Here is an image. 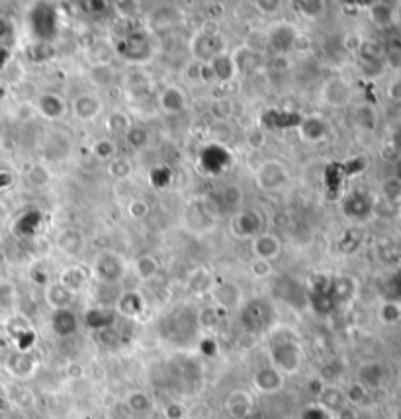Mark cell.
<instances>
[{"label":"cell","mask_w":401,"mask_h":419,"mask_svg":"<svg viewBox=\"0 0 401 419\" xmlns=\"http://www.w3.org/2000/svg\"><path fill=\"white\" fill-rule=\"evenodd\" d=\"M270 361L276 371H280L282 374L298 372L301 364V351L294 337H282V335L274 337V341L270 343Z\"/></svg>","instance_id":"cell-1"},{"label":"cell","mask_w":401,"mask_h":419,"mask_svg":"<svg viewBox=\"0 0 401 419\" xmlns=\"http://www.w3.org/2000/svg\"><path fill=\"white\" fill-rule=\"evenodd\" d=\"M126 261L124 257L114 251H104L96 257L92 272L104 285H118L126 278Z\"/></svg>","instance_id":"cell-2"},{"label":"cell","mask_w":401,"mask_h":419,"mask_svg":"<svg viewBox=\"0 0 401 419\" xmlns=\"http://www.w3.org/2000/svg\"><path fill=\"white\" fill-rule=\"evenodd\" d=\"M255 182L260 190L264 192H276V190L284 189L290 182V173L284 166V163L276 161V159H268L255 173Z\"/></svg>","instance_id":"cell-3"},{"label":"cell","mask_w":401,"mask_h":419,"mask_svg":"<svg viewBox=\"0 0 401 419\" xmlns=\"http://www.w3.org/2000/svg\"><path fill=\"white\" fill-rule=\"evenodd\" d=\"M272 319H274V309H272V304L268 300L257 298V300L245 304L243 322L247 332L259 333L260 329H267L268 325L272 324Z\"/></svg>","instance_id":"cell-4"},{"label":"cell","mask_w":401,"mask_h":419,"mask_svg":"<svg viewBox=\"0 0 401 419\" xmlns=\"http://www.w3.org/2000/svg\"><path fill=\"white\" fill-rule=\"evenodd\" d=\"M190 49H192V55H194L198 63L204 65L210 63L220 53H225V48H223V41H221L220 33L198 32L194 36L192 43H190Z\"/></svg>","instance_id":"cell-5"},{"label":"cell","mask_w":401,"mask_h":419,"mask_svg":"<svg viewBox=\"0 0 401 419\" xmlns=\"http://www.w3.org/2000/svg\"><path fill=\"white\" fill-rule=\"evenodd\" d=\"M231 228L239 238L255 239L260 233H264V216L260 214L259 210L247 208V210H241L233 216Z\"/></svg>","instance_id":"cell-6"},{"label":"cell","mask_w":401,"mask_h":419,"mask_svg":"<svg viewBox=\"0 0 401 419\" xmlns=\"http://www.w3.org/2000/svg\"><path fill=\"white\" fill-rule=\"evenodd\" d=\"M321 98L327 106L343 108L353 100V88L348 85V80H345L343 77H331L323 83Z\"/></svg>","instance_id":"cell-7"},{"label":"cell","mask_w":401,"mask_h":419,"mask_svg":"<svg viewBox=\"0 0 401 419\" xmlns=\"http://www.w3.org/2000/svg\"><path fill=\"white\" fill-rule=\"evenodd\" d=\"M32 30L33 33L40 38V41H48L55 38L57 33V20H55V10L48 6V4H40L38 9L32 10Z\"/></svg>","instance_id":"cell-8"},{"label":"cell","mask_w":401,"mask_h":419,"mask_svg":"<svg viewBox=\"0 0 401 419\" xmlns=\"http://www.w3.org/2000/svg\"><path fill=\"white\" fill-rule=\"evenodd\" d=\"M268 36V48L272 49L276 57H286L290 51L296 48V40H298V32L296 28L290 24H278L276 28L270 30Z\"/></svg>","instance_id":"cell-9"},{"label":"cell","mask_w":401,"mask_h":419,"mask_svg":"<svg viewBox=\"0 0 401 419\" xmlns=\"http://www.w3.org/2000/svg\"><path fill=\"white\" fill-rule=\"evenodd\" d=\"M119 51L127 61H149L151 55H153V46H151L149 38L145 33L135 32L122 41Z\"/></svg>","instance_id":"cell-10"},{"label":"cell","mask_w":401,"mask_h":419,"mask_svg":"<svg viewBox=\"0 0 401 419\" xmlns=\"http://www.w3.org/2000/svg\"><path fill=\"white\" fill-rule=\"evenodd\" d=\"M71 112L79 122H95L102 112V100L95 92H82L73 98Z\"/></svg>","instance_id":"cell-11"},{"label":"cell","mask_w":401,"mask_h":419,"mask_svg":"<svg viewBox=\"0 0 401 419\" xmlns=\"http://www.w3.org/2000/svg\"><path fill=\"white\" fill-rule=\"evenodd\" d=\"M212 296L215 302V308L220 309H233L241 306L243 294L241 288L233 280H220L212 286Z\"/></svg>","instance_id":"cell-12"},{"label":"cell","mask_w":401,"mask_h":419,"mask_svg":"<svg viewBox=\"0 0 401 419\" xmlns=\"http://www.w3.org/2000/svg\"><path fill=\"white\" fill-rule=\"evenodd\" d=\"M251 247L255 259H259V261L272 262L282 253V241L276 235H272V233H267V231L252 239Z\"/></svg>","instance_id":"cell-13"},{"label":"cell","mask_w":401,"mask_h":419,"mask_svg":"<svg viewBox=\"0 0 401 419\" xmlns=\"http://www.w3.org/2000/svg\"><path fill=\"white\" fill-rule=\"evenodd\" d=\"M36 110L49 122H57L67 114V100L55 92H43L36 102Z\"/></svg>","instance_id":"cell-14"},{"label":"cell","mask_w":401,"mask_h":419,"mask_svg":"<svg viewBox=\"0 0 401 419\" xmlns=\"http://www.w3.org/2000/svg\"><path fill=\"white\" fill-rule=\"evenodd\" d=\"M252 384L262 394H276L284 386V374L280 371H276L272 364L270 366H262V368L255 372Z\"/></svg>","instance_id":"cell-15"},{"label":"cell","mask_w":401,"mask_h":419,"mask_svg":"<svg viewBox=\"0 0 401 419\" xmlns=\"http://www.w3.org/2000/svg\"><path fill=\"white\" fill-rule=\"evenodd\" d=\"M225 411L231 419H247L252 413V396L245 390H233L225 398Z\"/></svg>","instance_id":"cell-16"},{"label":"cell","mask_w":401,"mask_h":419,"mask_svg":"<svg viewBox=\"0 0 401 419\" xmlns=\"http://www.w3.org/2000/svg\"><path fill=\"white\" fill-rule=\"evenodd\" d=\"M55 247L67 257H79L85 251V238L79 230H61L55 238Z\"/></svg>","instance_id":"cell-17"},{"label":"cell","mask_w":401,"mask_h":419,"mask_svg":"<svg viewBox=\"0 0 401 419\" xmlns=\"http://www.w3.org/2000/svg\"><path fill=\"white\" fill-rule=\"evenodd\" d=\"M159 106L165 114H181L188 106V96L181 87H166L159 95Z\"/></svg>","instance_id":"cell-18"},{"label":"cell","mask_w":401,"mask_h":419,"mask_svg":"<svg viewBox=\"0 0 401 419\" xmlns=\"http://www.w3.org/2000/svg\"><path fill=\"white\" fill-rule=\"evenodd\" d=\"M143 309H145V300H143L141 294L135 292V290H127V292H124L118 298L114 312H116L118 316L135 319V317L141 316Z\"/></svg>","instance_id":"cell-19"},{"label":"cell","mask_w":401,"mask_h":419,"mask_svg":"<svg viewBox=\"0 0 401 419\" xmlns=\"http://www.w3.org/2000/svg\"><path fill=\"white\" fill-rule=\"evenodd\" d=\"M59 285L67 288L69 292H73L75 296L87 286L88 282V272L80 265H69V267H65L61 270V275H59V280H57Z\"/></svg>","instance_id":"cell-20"},{"label":"cell","mask_w":401,"mask_h":419,"mask_svg":"<svg viewBox=\"0 0 401 419\" xmlns=\"http://www.w3.org/2000/svg\"><path fill=\"white\" fill-rule=\"evenodd\" d=\"M233 61H235L237 75L251 77V75H257V73L260 71V67H262V53H257V51H251V49L241 48L239 51H235Z\"/></svg>","instance_id":"cell-21"},{"label":"cell","mask_w":401,"mask_h":419,"mask_svg":"<svg viewBox=\"0 0 401 419\" xmlns=\"http://www.w3.org/2000/svg\"><path fill=\"white\" fill-rule=\"evenodd\" d=\"M51 327L59 337H71L79 329V317L71 308L57 309L51 316Z\"/></svg>","instance_id":"cell-22"},{"label":"cell","mask_w":401,"mask_h":419,"mask_svg":"<svg viewBox=\"0 0 401 419\" xmlns=\"http://www.w3.org/2000/svg\"><path fill=\"white\" fill-rule=\"evenodd\" d=\"M317 402H319V408H323L327 413H337V411L343 410L345 405H348L345 398V390L333 386V384L323 386L321 390H319Z\"/></svg>","instance_id":"cell-23"},{"label":"cell","mask_w":401,"mask_h":419,"mask_svg":"<svg viewBox=\"0 0 401 419\" xmlns=\"http://www.w3.org/2000/svg\"><path fill=\"white\" fill-rule=\"evenodd\" d=\"M208 69L212 73V79L220 80V83H229L237 77L235 61H233V55H229V53H220L215 59H212L208 63Z\"/></svg>","instance_id":"cell-24"},{"label":"cell","mask_w":401,"mask_h":419,"mask_svg":"<svg viewBox=\"0 0 401 419\" xmlns=\"http://www.w3.org/2000/svg\"><path fill=\"white\" fill-rule=\"evenodd\" d=\"M368 16L378 28H390V26L397 24V4L376 2L370 6Z\"/></svg>","instance_id":"cell-25"},{"label":"cell","mask_w":401,"mask_h":419,"mask_svg":"<svg viewBox=\"0 0 401 419\" xmlns=\"http://www.w3.org/2000/svg\"><path fill=\"white\" fill-rule=\"evenodd\" d=\"M46 302H48V306L53 308V312L69 309L73 306V302H75V294L69 292L59 282H53V285H49L46 288Z\"/></svg>","instance_id":"cell-26"},{"label":"cell","mask_w":401,"mask_h":419,"mask_svg":"<svg viewBox=\"0 0 401 419\" xmlns=\"http://www.w3.org/2000/svg\"><path fill=\"white\" fill-rule=\"evenodd\" d=\"M36 364L38 363H36V359L30 353L20 351V353L10 355L6 366H9L10 374H14L16 378H26V376H30L36 371Z\"/></svg>","instance_id":"cell-27"},{"label":"cell","mask_w":401,"mask_h":419,"mask_svg":"<svg viewBox=\"0 0 401 419\" xmlns=\"http://www.w3.org/2000/svg\"><path fill=\"white\" fill-rule=\"evenodd\" d=\"M299 135H301L304 142H321V139L327 137V124L321 118H317V116L301 120V124H299Z\"/></svg>","instance_id":"cell-28"},{"label":"cell","mask_w":401,"mask_h":419,"mask_svg":"<svg viewBox=\"0 0 401 419\" xmlns=\"http://www.w3.org/2000/svg\"><path fill=\"white\" fill-rule=\"evenodd\" d=\"M159 270H161V267H159L157 257H153V255H141L134 261V275L141 282L153 280L159 275Z\"/></svg>","instance_id":"cell-29"},{"label":"cell","mask_w":401,"mask_h":419,"mask_svg":"<svg viewBox=\"0 0 401 419\" xmlns=\"http://www.w3.org/2000/svg\"><path fill=\"white\" fill-rule=\"evenodd\" d=\"M343 208H345L348 218H364L372 210V200L364 194H353V196H348Z\"/></svg>","instance_id":"cell-30"},{"label":"cell","mask_w":401,"mask_h":419,"mask_svg":"<svg viewBox=\"0 0 401 419\" xmlns=\"http://www.w3.org/2000/svg\"><path fill=\"white\" fill-rule=\"evenodd\" d=\"M382 378H384V371L382 366L376 363H366L362 364L360 371H358V382H360L364 388H378L382 384Z\"/></svg>","instance_id":"cell-31"},{"label":"cell","mask_w":401,"mask_h":419,"mask_svg":"<svg viewBox=\"0 0 401 419\" xmlns=\"http://www.w3.org/2000/svg\"><path fill=\"white\" fill-rule=\"evenodd\" d=\"M88 79H90V83L95 87H112L116 83V71H114L112 65H95V67H90Z\"/></svg>","instance_id":"cell-32"},{"label":"cell","mask_w":401,"mask_h":419,"mask_svg":"<svg viewBox=\"0 0 401 419\" xmlns=\"http://www.w3.org/2000/svg\"><path fill=\"white\" fill-rule=\"evenodd\" d=\"M127 410L132 411V415H147L153 408V403H151L149 396L141 392V390H137V392H132V394L127 396L126 402Z\"/></svg>","instance_id":"cell-33"},{"label":"cell","mask_w":401,"mask_h":419,"mask_svg":"<svg viewBox=\"0 0 401 419\" xmlns=\"http://www.w3.org/2000/svg\"><path fill=\"white\" fill-rule=\"evenodd\" d=\"M116 312H112V309L106 308H95L90 309L87 314V324L90 327H95V329H108L114 324V319H116Z\"/></svg>","instance_id":"cell-34"},{"label":"cell","mask_w":401,"mask_h":419,"mask_svg":"<svg viewBox=\"0 0 401 419\" xmlns=\"http://www.w3.org/2000/svg\"><path fill=\"white\" fill-rule=\"evenodd\" d=\"M87 55L88 61H90V67H95V65H110L112 57H114V49L110 46H106L104 41H96L87 49Z\"/></svg>","instance_id":"cell-35"},{"label":"cell","mask_w":401,"mask_h":419,"mask_svg":"<svg viewBox=\"0 0 401 419\" xmlns=\"http://www.w3.org/2000/svg\"><path fill=\"white\" fill-rule=\"evenodd\" d=\"M132 126H134L132 120L124 112H112L108 120H106V129H108L110 135H124L126 137V134L129 132Z\"/></svg>","instance_id":"cell-36"},{"label":"cell","mask_w":401,"mask_h":419,"mask_svg":"<svg viewBox=\"0 0 401 419\" xmlns=\"http://www.w3.org/2000/svg\"><path fill=\"white\" fill-rule=\"evenodd\" d=\"M90 153L95 155L98 161H104V163H110L112 159H116V145L112 142L110 137H98L90 145Z\"/></svg>","instance_id":"cell-37"},{"label":"cell","mask_w":401,"mask_h":419,"mask_svg":"<svg viewBox=\"0 0 401 419\" xmlns=\"http://www.w3.org/2000/svg\"><path fill=\"white\" fill-rule=\"evenodd\" d=\"M126 142L127 145L134 147L135 151H141L149 145L151 135L143 126H132L129 127V132L126 134Z\"/></svg>","instance_id":"cell-38"},{"label":"cell","mask_w":401,"mask_h":419,"mask_svg":"<svg viewBox=\"0 0 401 419\" xmlns=\"http://www.w3.org/2000/svg\"><path fill=\"white\" fill-rule=\"evenodd\" d=\"M298 12L304 18H309V20H315V18H319L325 12V2H319V0H299L294 4Z\"/></svg>","instance_id":"cell-39"},{"label":"cell","mask_w":401,"mask_h":419,"mask_svg":"<svg viewBox=\"0 0 401 419\" xmlns=\"http://www.w3.org/2000/svg\"><path fill=\"white\" fill-rule=\"evenodd\" d=\"M218 324H220V308H215V306H204V308H200V312H198V325L202 329L210 332Z\"/></svg>","instance_id":"cell-40"},{"label":"cell","mask_w":401,"mask_h":419,"mask_svg":"<svg viewBox=\"0 0 401 419\" xmlns=\"http://www.w3.org/2000/svg\"><path fill=\"white\" fill-rule=\"evenodd\" d=\"M345 398H346V403L348 405H360V403L366 402V398H368V388H364L356 380V382H353V384H348L345 390Z\"/></svg>","instance_id":"cell-41"},{"label":"cell","mask_w":401,"mask_h":419,"mask_svg":"<svg viewBox=\"0 0 401 419\" xmlns=\"http://www.w3.org/2000/svg\"><path fill=\"white\" fill-rule=\"evenodd\" d=\"M354 122L364 129H374L376 127V112L370 106H358L354 110Z\"/></svg>","instance_id":"cell-42"},{"label":"cell","mask_w":401,"mask_h":419,"mask_svg":"<svg viewBox=\"0 0 401 419\" xmlns=\"http://www.w3.org/2000/svg\"><path fill=\"white\" fill-rule=\"evenodd\" d=\"M241 198H243V192L239 186L233 184V186H228L221 192V200H218V202H220L221 208H237L241 204Z\"/></svg>","instance_id":"cell-43"},{"label":"cell","mask_w":401,"mask_h":419,"mask_svg":"<svg viewBox=\"0 0 401 419\" xmlns=\"http://www.w3.org/2000/svg\"><path fill=\"white\" fill-rule=\"evenodd\" d=\"M53 55H55V49L48 41H36L30 48V57L33 61H48Z\"/></svg>","instance_id":"cell-44"},{"label":"cell","mask_w":401,"mask_h":419,"mask_svg":"<svg viewBox=\"0 0 401 419\" xmlns=\"http://www.w3.org/2000/svg\"><path fill=\"white\" fill-rule=\"evenodd\" d=\"M108 173L114 176V179H118V181H124L127 179V174L132 173V165H129V161L127 159H112L110 163H108Z\"/></svg>","instance_id":"cell-45"},{"label":"cell","mask_w":401,"mask_h":419,"mask_svg":"<svg viewBox=\"0 0 401 419\" xmlns=\"http://www.w3.org/2000/svg\"><path fill=\"white\" fill-rule=\"evenodd\" d=\"M127 212H129V216L134 220H145L151 214V204L147 200H143V198H134L129 202V206H127Z\"/></svg>","instance_id":"cell-46"},{"label":"cell","mask_w":401,"mask_h":419,"mask_svg":"<svg viewBox=\"0 0 401 419\" xmlns=\"http://www.w3.org/2000/svg\"><path fill=\"white\" fill-rule=\"evenodd\" d=\"M382 194L387 202H395V200H400L401 198V182L395 181V179H387L384 182V186H382Z\"/></svg>","instance_id":"cell-47"},{"label":"cell","mask_w":401,"mask_h":419,"mask_svg":"<svg viewBox=\"0 0 401 419\" xmlns=\"http://www.w3.org/2000/svg\"><path fill=\"white\" fill-rule=\"evenodd\" d=\"M251 275L255 278H268L272 272H274V267H272V262L268 261H259V259H255L251 262Z\"/></svg>","instance_id":"cell-48"},{"label":"cell","mask_w":401,"mask_h":419,"mask_svg":"<svg viewBox=\"0 0 401 419\" xmlns=\"http://www.w3.org/2000/svg\"><path fill=\"white\" fill-rule=\"evenodd\" d=\"M380 317L384 324H395V322H400L401 308L397 304H384L380 309Z\"/></svg>","instance_id":"cell-49"},{"label":"cell","mask_w":401,"mask_h":419,"mask_svg":"<svg viewBox=\"0 0 401 419\" xmlns=\"http://www.w3.org/2000/svg\"><path fill=\"white\" fill-rule=\"evenodd\" d=\"M259 333L255 332H243L239 337H237V347L241 349V351H251L259 345Z\"/></svg>","instance_id":"cell-50"},{"label":"cell","mask_w":401,"mask_h":419,"mask_svg":"<svg viewBox=\"0 0 401 419\" xmlns=\"http://www.w3.org/2000/svg\"><path fill=\"white\" fill-rule=\"evenodd\" d=\"M151 182H153L157 189H163L166 184H171V171H169L166 166H157V169H153V173H151Z\"/></svg>","instance_id":"cell-51"},{"label":"cell","mask_w":401,"mask_h":419,"mask_svg":"<svg viewBox=\"0 0 401 419\" xmlns=\"http://www.w3.org/2000/svg\"><path fill=\"white\" fill-rule=\"evenodd\" d=\"M255 9H259V12H262V14H276L282 9V2H278V0H259V2H255Z\"/></svg>","instance_id":"cell-52"},{"label":"cell","mask_w":401,"mask_h":419,"mask_svg":"<svg viewBox=\"0 0 401 419\" xmlns=\"http://www.w3.org/2000/svg\"><path fill=\"white\" fill-rule=\"evenodd\" d=\"M165 418L166 419H184L186 418V408H184L181 402L166 403Z\"/></svg>","instance_id":"cell-53"},{"label":"cell","mask_w":401,"mask_h":419,"mask_svg":"<svg viewBox=\"0 0 401 419\" xmlns=\"http://www.w3.org/2000/svg\"><path fill=\"white\" fill-rule=\"evenodd\" d=\"M30 181H32L33 184H38V186H41V184H48L49 173L43 169V166L36 165L32 169V173H30Z\"/></svg>","instance_id":"cell-54"},{"label":"cell","mask_w":401,"mask_h":419,"mask_svg":"<svg viewBox=\"0 0 401 419\" xmlns=\"http://www.w3.org/2000/svg\"><path fill=\"white\" fill-rule=\"evenodd\" d=\"M335 415H337L335 419H358V411L354 410L353 405H345V408L341 411H337Z\"/></svg>","instance_id":"cell-55"},{"label":"cell","mask_w":401,"mask_h":419,"mask_svg":"<svg viewBox=\"0 0 401 419\" xmlns=\"http://www.w3.org/2000/svg\"><path fill=\"white\" fill-rule=\"evenodd\" d=\"M393 179L401 182V155L393 161Z\"/></svg>","instance_id":"cell-56"},{"label":"cell","mask_w":401,"mask_h":419,"mask_svg":"<svg viewBox=\"0 0 401 419\" xmlns=\"http://www.w3.org/2000/svg\"><path fill=\"white\" fill-rule=\"evenodd\" d=\"M393 149L401 155V127H397L395 134H393Z\"/></svg>","instance_id":"cell-57"},{"label":"cell","mask_w":401,"mask_h":419,"mask_svg":"<svg viewBox=\"0 0 401 419\" xmlns=\"http://www.w3.org/2000/svg\"><path fill=\"white\" fill-rule=\"evenodd\" d=\"M69 374L79 378V376H82V366H79V364H71V366H69Z\"/></svg>","instance_id":"cell-58"},{"label":"cell","mask_w":401,"mask_h":419,"mask_svg":"<svg viewBox=\"0 0 401 419\" xmlns=\"http://www.w3.org/2000/svg\"><path fill=\"white\" fill-rule=\"evenodd\" d=\"M6 402H9V396H6V388L0 384V408H2V405H6Z\"/></svg>","instance_id":"cell-59"},{"label":"cell","mask_w":401,"mask_h":419,"mask_svg":"<svg viewBox=\"0 0 401 419\" xmlns=\"http://www.w3.org/2000/svg\"><path fill=\"white\" fill-rule=\"evenodd\" d=\"M397 24H401V4H397Z\"/></svg>","instance_id":"cell-60"}]
</instances>
